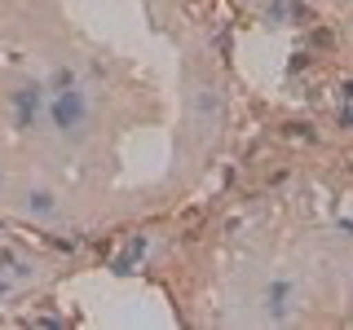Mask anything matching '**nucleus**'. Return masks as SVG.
Here are the masks:
<instances>
[{
    "label": "nucleus",
    "mask_w": 353,
    "mask_h": 330,
    "mask_svg": "<svg viewBox=\"0 0 353 330\" xmlns=\"http://www.w3.org/2000/svg\"><path fill=\"white\" fill-rule=\"evenodd\" d=\"M58 128H75L84 119V102H80V93H62V102H58Z\"/></svg>",
    "instance_id": "obj_1"
},
{
    "label": "nucleus",
    "mask_w": 353,
    "mask_h": 330,
    "mask_svg": "<svg viewBox=\"0 0 353 330\" xmlns=\"http://www.w3.org/2000/svg\"><path fill=\"white\" fill-rule=\"evenodd\" d=\"M0 185H5V172H0Z\"/></svg>",
    "instance_id": "obj_3"
},
{
    "label": "nucleus",
    "mask_w": 353,
    "mask_h": 330,
    "mask_svg": "<svg viewBox=\"0 0 353 330\" xmlns=\"http://www.w3.org/2000/svg\"><path fill=\"white\" fill-rule=\"evenodd\" d=\"M27 207H31L36 216H53V207H58V203H53V194H49V190H31Z\"/></svg>",
    "instance_id": "obj_2"
}]
</instances>
